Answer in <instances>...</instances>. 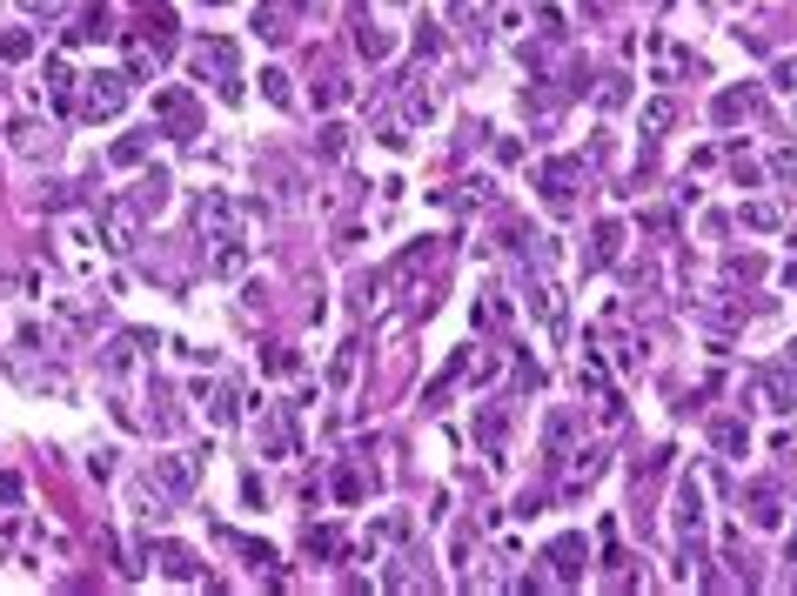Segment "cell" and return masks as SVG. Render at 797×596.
I'll return each mask as SVG.
<instances>
[{
	"label": "cell",
	"mask_w": 797,
	"mask_h": 596,
	"mask_svg": "<svg viewBox=\"0 0 797 596\" xmlns=\"http://www.w3.org/2000/svg\"><path fill=\"white\" fill-rule=\"evenodd\" d=\"M128 108V74H88V88H81V121H114V114Z\"/></svg>",
	"instance_id": "cell-2"
},
{
	"label": "cell",
	"mask_w": 797,
	"mask_h": 596,
	"mask_svg": "<svg viewBox=\"0 0 797 596\" xmlns=\"http://www.w3.org/2000/svg\"><path fill=\"white\" fill-rule=\"evenodd\" d=\"M262 94L275 101V108H288V101H295V94H288V74H282V67H268V74H262Z\"/></svg>",
	"instance_id": "cell-28"
},
{
	"label": "cell",
	"mask_w": 797,
	"mask_h": 596,
	"mask_svg": "<svg viewBox=\"0 0 797 596\" xmlns=\"http://www.w3.org/2000/svg\"><path fill=\"white\" fill-rule=\"evenodd\" d=\"M161 576H175V583H195L201 576V556L181 550V543H161Z\"/></svg>",
	"instance_id": "cell-15"
},
{
	"label": "cell",
	"mask_w": 797,
	"mask_h": 596,
	"mask_svg": "<svg viewBox=\"0 0 797 596\" xmlns=\"http://www.w3.org/2000/svg\"><path fill=\"white\" fill-rule=\"evenodd\" d=\"M597 476H603V449H576V463H570V483H563V489H570V496H576V489H590V483H597Z\"/></svg>",
	"instance_id": "cell-20"
},
{
	"label": "cell",
	"mask_w": 797,
	"mask_h": 596,
	"mask_svg": "<svg viewBox=\"0 0 797 596\" xmlns=\"http://www.w3.org/2000/svg\"><path fill=\"white\" fill-rule=\"evenodd\" d=\"M771 168H777V181H791V175H797V155H791V148H777Z\"/></svg>",
	"instance_id": "cell-35"
},
{
	"label": "cell",
	"mask_w": 797,
	"mask_h": 596,
	"mask_svg": "<svg viewBox=\"0 0 797 596\" xmlns=\"http://www.w3.org/2000/svg\"><path fill=\"white\" fill-rule=\"evenodd\" d=\"M744 503H751V523H757V530H777V516H784V509H777V489L771 483H751V496H744Z\"/></svg>",
	"instance_id": "cell-18"
},
{
	"label": "cell",
	"mask_w": 797,
	"mask_h": 596,
	"mask_svg": "<svg viewBox=\"0 0 797 596\" xmlns=\"http://www.w3.org/2000/svg\"><path fill=\"white\" fill-rule=\"evenodd\" d=\"M114 27H108V7H101V0H88V7H81V21L67 27V41H108Z\"/></svg>",
	"instance_id": "cell-14"
},
{
	"label": "cell",
	"mask_w": 797,
	"mask_h": 596,
	"mask_svg": "<svg viewBox=\"0 0 797 596\" xmlns=\"http://www.w3.org/2000/svg\"><path fill=\"white\" fill-rule=\"evenodd\" d=\"M101 235H108V248L114 255H128L134 242H141V201H108V208H101Z\"/></svg>",
	"instance_id": "cell-4"
},
{
	"label": "cell",
	"mask_w": 797,
	"mask_h": 596,
	"mask_svg": "<svg viewBox=\"0 0 797 596\" xmlns=\"http://www.w3.org/2000/svg\"><path fill=\"white\" fill-rule=\"evenodd\" d=\"M503 429H510L503 402H483V409H476V442H483V456H489V463H503Z\"/></svg>",
	"instance_id": "cell-10"
},
{
	"label": "cell",
	"mask_w": 797,
	"mask_h": 596,
	"mask_svg": "<svg viewBox=\"0 0 797 596\" xmlns=\"http://www.w3.org/2000/svg\"><path fill=\"white\" fill-rule=\"evenodd\" d=\"M141 7H148V0H141Z\"/></svg>",
	"instance_id": "cell-37"
},
{
	"label": "cell",
	"mask_w": 797,
	"mask_h": 596,
	"mask_svg": "<svg viewBox=\"0 0 797 596\" xmlns=\"http://www.w3.org/2000/svg\"><path fill=\"white\" fill-rule=\"evenodd\" d=\"M710 442H717V456H744V442H751V429L737 416H717L710 422Z\"/></svg>",
	"instance_id": "cell-16"
},
{
	"label": "cell",
	"mask_w": 797,
	"mask_h": 596,
	"mask_svg": "<svg viewBox=\"0 0 797 596\" xmlns=\"http://www.w3.org/2000/svg\"><path fill=\"white\" fill-rule=\"evenodd\" d=\"M195 74H201V81H215V88H222V101H242V67H235V41H222V34L195 41Z\"/></svg>",
	"instance_id": "cell-1"
},
{
	"label": "cell",
	"mask_w": 797,
	"mask_h": 596,
	"mask_svg": "<svg viewBox=\"0 0 797 596\" xmlns=\"http://www.w3.org/2000/svg\"><path fill=\"white\" fill-rule=\"evenodd\" d=\"M355 47H362L369 61H389V34H382L376 21H362V27H355Z\"/></svg>",
	"instance_id": "cell-24"
},
{
	"label": "cell",
	"mask_w": 797,
	"mask_h": 596,
	"mask_svg": "<svg viewBox=\"0 0 797 596\" xmlns=\"http://www.w3.org/2000/svg\"><path fill=\"white\" fill-rule=\"evenodd\" d=\"M155 121H161L168 134H175V141H195V134H201V108H195V94H188V88H161V94H155Z\"/></svg>",
	"instance_id": "cell-3"
},
{
	"label": "cell",
	"mask_w": 797,
	"mask_h": 596,
	"mask_svg": "<svg viewBox=\"0 0 797 596\" xmlns=\"http://www.w3.org/2000/svg\"><path fill=\"white\" fill-rule=\"evenodd\" d=\"M335 496H342V503H355V496H362V476H355V469H342V476H335Z\"/></svg>",
	"instance_id": "cell-33"
},
{
	"label": "cell",
	"mask_w": 797,
	"mask_h": 596,
	"mask_svg": "<svg viewBox=\"0 0 797 596\" xmlns=\"http://www.w3.org/2000/svg\"><path fill=\"white\" fill-rule=\"evenodd\" d=\"M47 94H54V108L74 101V67H67V61H47Z\"/></svg>",
	"instance_id": "cell-23"
},
{
	"label": "cell",
	"mask_w": 797,
	"mask_h": 596,
	"mask_svg": "<svg viewBox=\"0 0 797 596\" xmlns=\"http://www.w3.org/2000/svg\"><path fill=\"white\" fill-rule=\"evenodd\" d=\"M155 483L168 496H195V456H155Z\"/></svg>",
	"instance_id": "cell-11"
},
{
	"label": "cell",
	"mask_w": 797,
	"mask_h": 596,
	"mask_svg": "<svg viewBox=\"0 0 797 596\" xmlns=\"http://www.w3.org/2000/svg\"><path fill=\"white\" fill-rule=\"evenodd\" d=\"M309 556H335V530H309Z\"/></svg>",
	"instance_id": "cell-34"
},
{
	"label": "cell",
	"mask_w": 797,
	"mask_h": 596,
	"mask_svg": "<svg viewBox=\"0 0 797 596\" xmlns=\"http://www.w3.org/2000/svg\"><path fill=\"white\" fill-rule=\"evenodd\" d=\"M148 148H155V128L121 134V141H114V161H121V168H134V161H148Z\"/></svg>",
	"instance_id": "cell-21"
},
{
	"label": "cell",
	"mask_w": 797,
	"mask_h": 596,
	"mask_svg": "<svg viewBox=\"0 0 797 596\" xmlns=\"http://www.w3.org/2000/svg\"><path fill=\"white\" fill-rule=\"evenodd\" d=\"M228 543H235V550H242L255 570H262V563H275V550H268V543H248V536H228Z\"/></svg>",
	"instance_id": "cell-29"
},
{
	"label": "cell",
	"mask_w": 797,
	"mask_h": 596,
	"mask_svg": "<svg viewBox=\"0 0 797 596\" xmlns=\"http://www.w3.org/2000/svg\"><path fill=\"white\" fill-rule=\"evenodd\" d=\"M771 88H784V94H797V61H777V67H771Z\"/></svg>",
	"instance_id": "cell-32"
},
{
	"label": "cell",
	"mask_w": 797,
	"mask_h": 596,
	"mask_svg": "<svg viewBox=\"0 0 797 596\" xmlns=\"http://www.w3.org/2000/svg\"><path fill=\"white\" fill-rule=\"evenodd\" d=\"M255 436H262L268 456H295V436H288V422H282V416H262V422H255Z\"/></svg>",
	"instance_id": "cell-19"
},
{
	"label": "cell",
	"mask_w": 797,
	"mask_h": 596,
	"mask_svg": "<svg viewBox=\"0 0 797 596\" xmlns=\"http://www.w3.org/2000/svg\"><path fill=\"white\" fill-rule=\"evenodd\" d=\"M670 114H677L670 101H650V108H643V128H650V134H664V128H670Z\"/></svg>",
	"instance_id": "cell-30"
},
{
	"label": "cell",
	"mask_w": 797,
	"mask_h": 596,
	"mask_svg": "<svg viewBox=\"0 0 797 596\" xmlns=\"http://www.w3.org/2000/svg\"><path fill=\"white\" fill-rule=\"evenodd\" d=\"M543 563H550L556 583H576V576H583V563H590V543H583V536H556L550 550H543Z\"/></svg>",
	"instance_id": "cell-6"
},
{
	"label": "cell",
	"mask_w": 797,
	"mask_h": 596,
	"mask_svg": "<svg viewBox=\"0 0 797 596\" xmlns=\"http://www.w3.org/2000/svg\"><path fill=\"white\" fill-rule=\"evenodd\" d=\"M27 54H34V34H27V27H7V34H0V61H27Z\"/></svg>",
	"instance_id": "cell-25"
},
{
	"label": "cell",
	"mask_w": 797,
	"mask_h": 596,
	"mask_svg": "<svg viewBox=\"0 0 797 596\" xmlns=\"http://www.w3.org/2000/svg\"><path fill=\"white\" fill-rule=\"evenodd\" d=\"M744 228H777V208L771 201H751V208H744Z\"/></svg>",
	"instance_id": "cell-31"
},
{
	"label": "cell",
	"mask_w": 797,
	"mask_h": 596,
	"mask_svg": "<svg viewBox=\"0 0 797 596\" xmlns=\"http://www.w3.org/2000/svg\"><path fill=\"white\" fill-rule=\"evenodd\" d=\"M617 242H623V228H617V221H603V228H597V248H590V268L610 262V255H617Z\"/></svg>",
	"instance_id": "cell-26"
},
{
	"label": "cell",
	"mask_w": 797,
	"mask_h": 596,
	"mask_svg": "<svg viewBox=\"0 0 797 596\" xmlns=\"http://www.w3.org/2000/svg\"><path fill=\"white\" fill-rule=\"evenodd\" d=\"M242 262H248L242 235H228V242H222V255H215V275H242Z\"/></svg>",
	"instance_id": "cell-27"
},
{
	"label": "cell",
	"mask_w": 797,
	"mask_h": 596,
	"mask_svg": "<svg viewBox=\"0 0 797 596\" xmlns=\"http://www.w3.org/2000/svg\"><path fill=\"white\" fill-rule=\"evenodd\" d=\"M195 396L208 402V422H215V429L235 422V389H228V382H195Z\"/></svg>",
	"instance_id": "cell-13"
},
{
	"label": "cell",
	"mask_w": 797,
	"mask_h": 596,
	"mask_svg": "<svg viewBox=\"0 0 797 596\" xmlns=\"http://www.w3.org/2000/svg\"><path fill=\"white\" fill-rule=\"evenodd\" d=\"M757 396H764V409H797V362L791 369H757Z\"/></svg>",
	"instance_id": "cell-8"
},
{
	"label": "cell",
	"mask_w": 797,
	"mask_h": 596,
	"mask_svg": "<svg viewBox=\"0 0 797 596\" xmlns=\"http://www.w3.org/2000/svg\"><path fill=\"white\" fill-rule=\"evenodd\" d=\"M784 550H791V563H797V530H791V543H784Z\"/></svg>",
	"instance_id": "cell-36"
},
{
	"label": "cell",
	"mask_w": 797,
	"mask_h": 596,
	"mask_svg": "<svg viewBox=\"0 0 797 596\" xmlns=\"http://www.w3.org/2000/svg\"><path fill=\"white\" fill-rule=\"evenodd\" d=\"M576 181H583V161H543V168H536V188H543V201H550V208H570V201H576Z\"/></svg>",
	"instance_id": "cell-5"
},
{
	"label": "cell",
	"mask_w": 797,
	"mask_h": 596,
	"mask_svg": "<svg viewBox=\"0 0 797 596\" xmlns=\"http://www.w3.org/2000/svg\"><path fill=\"white\" fill-rule=\"evenodd\" d=\"M195 228H201V235H215V242H228V235H235V201H228V195H201L195 201Z\"/></svg>",
	"instance_id": "cell-9"
},
{
	"label": "cell",
	"mask_w": 797,
	"mask_h": 596,
	"mask_svg": "<svg viewBox=\"0 0 797 596\" xmlns=\"http://www.w3.org/2000/svg\"><path fill=\"white\" fill-rule=\"evenodd\" d=\"M677 530H684V543H697V530H704V489L697 483L677 489Z\"/></svg>",
	"instance_id": "cell-12"
},
{
	"label": "cell",
	"mask_w": 797,
	"mask_h": 596,
	"mask_svg": "<svg viewBox=\"0 0 797 596\" xmlns=\"http://www.w3.org/2000/svg\"><path fill=\"white\" fill-rule=\"evenodd\" d=\"M710 114H717L724 128H737V121H757V114H764V94H757L751 81H744V88H724V94H717V108H710Z\"/></svg>",
	"instance_id": "cell-7"
},
{
	"label": "cell",
	"mask_w": 797,
	"mask_h": 596,
	"mask_svg": "<svg viewBox=\"0 0 797 596\" xmlns=\"http://www.w3.org/2000/svg\"><path fill=\"white\" fill-rule=\"evenodd\" d=\"M255 34H262V41H288V21H282V7H275V0H262V7H255Z\"/></svg>",
	"instance_id": "cell-22"
},
{
	"label": "cell",
	"mask_w": 797,
	"mask_h": 596,
	"mask_svg": "<svg viewBox=\"0 0 797 596\" xmlns=\"http://www.w3.org/2000/svg\"><path fill=\"white\" fill-rule=\"evenodd\" d=\"M168 188H175V181L161 175V168L134 181V201H141V215H161V208H168Z\"/></svg>",
	"instance_id": "cell-17"
}]
</instances>
